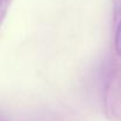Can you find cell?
Masks as SVG:
<instances>
[{"label":"cell","mask_w":121,"mask_h":121,"mask_svg":"<svg viewBox=\"0 0 121 121\" xmlns=\"http://www.w3.org/2000/svg\"><path fill=\"white\" fill-rule=\"evenodd\" d=\"M115 51L121 57V20L117 25L116 33H115Z\"/></svg>","instance_id":"obj_1"},{"label":"cell","mask_w":121,"mask_h":121,"mask_svg":"<svg viewBox=\"0 0 121 121\" xmlns=\"http://www.w3.org/2000/svg\"><path fill=\"white\" fill-rule=\"evenodd\" d=\"M12 0H0V23L3 22V19L6 16V12L11 5Z\"/></svg>","instance_id":"obj_2"}]
</instances>
